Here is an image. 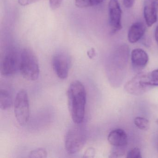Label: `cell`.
I'll return each mask as SVG.
<instances>
[{"label": "cell", "mask_w": 158, "mask_h": 158, "mask_svg": "<svg viewBox=\"0 0 158 158\" xmlns=\"http://www.w3.org/2000/svg\"><path fill=\"white\" fill-rule=\"evenodd\" d=\"M68 108L75 124H81L85 119L86 92L83 84L78 80L70 84L67 90Z\"/></svg>", "instance_id": "cell-1"}, {"label": "cell", "mask_w": 158, "mask_h": 158, "mask_svg": "<svg viewBox=\"0 0 158 158\" xmlns=\"http://www.w3.org/2000/svg\"><path fill=\"white\" fill-rule=\"evenodd\" d=\"M129 54V49L126 45L117 48L112 57L108 71L109 80L114 86L121 85L125 76Z\"/></svg>", "instance_id": "cell-2"}, {"label": "cell", "mask_w": 158, "mask_h": 158, "mask_svg": "<svg viewBox=\"0 0 158 158\" xmlns=\"http://www.w3.org/2000/svg\"><path fill=\"white\" fill-rule=\"evenodd\" d=\"M19 71L25 79L35 81L39 77L40 70L36 56L33 51L28 48L21 50Z\"/></svg>", "instance_id": "cell-3"}, {"label": "cell", "mask_w": 158, "mask_h": 158, "mask_svg": "<svg viewBox=\"0 0 158 158\" xmlns=\"http://www.w3.org/2000/svg\"><path fill=\"white\" fill-rule=\"evenodd\" d=\"M87 132L85 127L81 124H75L66 133L65 137V148L69 154L79 152L85 144Z\"/></svg>", "instance_id": "cell-4"}, {"label": "cell", "mask_w": 158, "mask_h": 158, "mask_svg": "<svg viewBox=\"0 0 158 158\" xmlns=\"http://www.w3.org/2000/svg\"><path fill=\"white\" fill-rule=\"evenodd\" d=\"M21 51L11 48L6 50L2 55L0 61V73L4 77L15 74L20 68Z\"/></svg>", "instance_id": "cell-5"}, {"label": "cell", "mask_w": 158, "mask_h": 158, "mask_svg": "<svg viewBox=\"0 0 158 158\" xmlns=\"http://www.w3.org/2000/svg\"><path fill=\"white\" fill-rule=\"evenodd\" d=\"M14 113L20 125L26 124L29 118V103L28 95L24 89H21L16 95L15 100Z\"/></svg>", "instance_id": "cell-6"}, {"label": "cell", "mask_w": 158, "mask_h": 158, "mask_svg": "<svg viewBox=\"0 0 158 158\" xmlns=\"http://www.w3.org/2000/svg\"><path fill=\"white\" fill-rule=\"evenodd\" d=\"M152 87L149 83L148 73H139L125 85L127 93L135 96L143 95Z\"/></svg>", "instance_id": "cell-7"}, {"label": "cell", "mask_w": 158, "mask_h": 158, "mask_svg": "<svg viewBox=\"0 0 158 158\" xmlns=\"http://www.w3.org/2000/svg\"><path fill=\"white\" fill-rule=\"evenodd\" d=\"M71 60L69 54L64 52H59L52 58L53 70L58 77L61 79L67 78L71 67Z\"/></svg>", "instance_id": "cell-8"}, {"label": "cell", "mask_w": 158, "mask_h": 158, "mask_svg": "<svg viewBox=\"0 0 158 158\" xmlns=\"http://www.w3.org/2000/svg\"><path fill=\"white\" fill-rule=\"evenodd\" d=\"M109 23L111 32L115 33L122 28V10L118 0H110L109 3Z\"/></svg>", "instance_id": "cell-9"}, {"label": "cell", "mask_w": 158, "mask_h": 158, "mask_svg": "<svg viewBox=\"0 0 158 158\" xmlns=\"http://www.w3.org/2000/svg\"><path fill=\"white\" fill-rule=\"evenodd\" d=\"M131 62L135 69L141 70L148 64L149 57L147 52L140 48L135 49L131 52Z\"/></svg>", "instance_id": "cell-10"}, {"label": "cell", "mask_w": 158, "mask_h": 158, "mask_svg": "<svg viewBox=\"0 0 158 158\" xmlns=\"http://www.w3.org/2000/svg\"><path fill=\"white\" fill-rule=\"evenodd\" d=\"M108 140L114 147L123 148L127 145L128 139L126 133L123 129H116L110 132Z\"/></svg>", "instance_id": "cell-11"}, {"label": "cell", "mask_w": 158, "mask_h": 158, "mask_svg": "<svg viewBox=\"0 0 158 158\" xmlns=\"http://www.w3.org/2000/svg\"><path fill=\"white\" fill-rule=\"evenodd\" d=\"M157 10L154 0H147L144 5L143 14L148 26L151 27L157 22Z\"/></svg>", "instance_id": "cell-12"}, {"label": "cell", "mask_w": 158, "mask_h": 158, "mask_svg": "<svg viewBox=\"0 0 158 158\" xmlns=\"http://www.w3.org/2000/svg\"><path fill=\"white\" fill-rule=\"evenodd\" d=\"M13 94L10 86L1 83L0 86V108L2 110L10 109L13 105Z\"/></svg>", "instance_id": "cell-13"}, {"label": "cell", "mask_w": 158, "mask_h": 158, "mask_svg": "<svg viewBox=\"0 0 158 158\" xmlns=\"http://www.w3.org/2000/svg\"><path fill=\"white\" fill-rule=\"evenodd\" d=\"M146 26L141 22L133 24L128 30L127 39L131 43H136L144 35L146 32Z\"/></svg>", "instance_id": "cell-14"}, {"label": "cell", "mask_w": 158, "mask_h": 158, "mask_svg": "<svg viewBox=\"0 0 158 158\" xmlns=\"http://www.w3.org/2000/svg\"><path fill=\"white\" fill-rule=\"evenodd\" d=\"M104 0H75V4L79 8H86L96 6L102 3Z\"/></svg>", "instance_id": "cell-15"}, {"label": "cell", "mask_w": 158, "mask_h": 158, "mask_svg": "<svg viewBox=\"0 0 158 158\" xmlns=\"http://www.w3.org/2000/svg\"><path fill=\"white\" fill-rule=\"evenodd\" d=\"M134 123L136 126L142 130H148L149 128L148 120L144 117H137L134 120Z\"/></svg>", "instance_id": "cell-16"}, {"label": "cell", "mask_w": 158, "mask_h": 158, "mask_svg": "<svg viewBox=\"0 0 158 158\" xmlns=\"http://www.w3.org/2000/svg\"><path fill=\"white\" fill-rule=\"evenodd\" d=\"M48 156L47 151L44 148H38L29 152L28 157L31 158H45Z\"/></svg>", "instance_id": "cell-17"}, {"label": "cell", "mask_w": 158, "mask_h": 158, "mask_svg": "<svg viewBox=\"0 0 158 158\" xmlns=\"http://www.w3.org/2000/svg\"><path fill=\"white\" fill-rule=\"evenodd\" d=\"M148 78L150 84L152 86H158V69L149 73Z\"/></svg>", "instance_id": "cell-18"}, {"label": "cell", "mask_w": 158, "mask_h": 158, "mask_svg": "<svg viewBox=\"0 0 158 158\" xmlns=\"http://www.w3.org/2000/svg\"><path fill=\"white\" fill-rule=\"evenodd\" d=\"M127 157L128 158H141V152L139 148H135L130 150L127 154Z\"/></svg>", "instance_id": "cell-19"}, {"label": "cell", "mask_w": 158, "mask_h": 158, "mask_svg": "<svg viewBox=\"0 0 158 158\" xmlns=\"http://www.w3.org/2000/svg\"><path fill=\"white\" fill-rule=\"evenodd\" d=\"M63 0H49V5L51 9L56 10L60 7Z\"/></svg>", "instance_id": "cell-20"}, {"label": "cell", "mask_w": 158, "mask_h": 158, "mask_svg": "<svg viewBox=\"0 0 158 158\" xmlns=\"http://www.w3.org/2000/svg\"><path fill=\"white\" fill-rule=\"evenodd\" d=\"M40 0H18V3L22 6H27L35 3Z\"/></svg>", "instance_id": "cell-21"}, {"label": "cell", "mask_w": 158, "mask_h": 158, "mask_svg": "<svg viewBox=\"0 0 158 158\" xmlns=\"http://www.w3.org/2000/svg\"><path fill=\"white\" fill-rule=\"evenodd\" d=\"M116 148H118L115 149H114L112 152L111 157H118V156H121V155H123L124 153L123 151H122V149H120L118 148L119 147H116Z\"/></svg>", "instance_id": "cell-22"}, {"label": "cell", "mask_w": 158, "mask_h": 158, "mask_svg": "<svg viewBox=\"0 0 158 158\" xmlns=\"http://www.w3.org/2000/svg\"><path fill=\"white\" fill-rule=\"evenodd\" d=\"M135 0H123V4L126 8H131L133 7V5L135 3Z\"/></svg>", "instance_id": "cell-23"}, {"label": "cell", "mask_w": 158, "mask_h": 158, "mask_svg": "<svg viewBox=\"0 0 158 158\" xmlns=\"http://www.w3.org/2000/svg\"><path fill=\"white\" fill-rule=\"evenodd\" d=\"M95 155V150L92 148H89L85 152L84 157H93Z\"/></svg>", "instance_id": "cell-24"}, {"label": "cell", "mask_w": 158, "mask_h": 158, "mask_svg": "<svg viewBox=\"0 0 158 158\" xmlns=\"http://www.w3.org/2000/svg\"><path fill=\"white\" fill-rule=\"evenodd\" d=\"M87 55L89 58L92 59L95 56V51L94 48H91V49L87 52Z\"/></svg>", "instance_id": "cell-25"}, {"label": "cell", "mask_w": 158, "mask_h": 158, "mask_svg": "<svg viewBox=\"0 0 158 158\" xmlns=\"http://www.w3.org/2000/svg\"><path fill=\"white\" fill-rule=\"evenodd\" d=\"M154 35H155V40L158 45V26L156 27V29H155Z\"/></svg>", "instance_id": "cell-26"}, {"label": "cell", "mask_w": 158, "mask_h": 158, "mask_svg": "<svg viewBox=\"0 0 158 158\" xmlns=\"http://www.w3.org/2000/svg\"><path fill=\"white\" fill-rule=\"evenodd\" d=\"M154 141H155L154 142H155V146H156V148H157V150L158 151V133L156 134Z\"/></svg>", "instance_id": "cell-27"}, {"label": "cell", "mask_w": 158, "mask_h": 158, "mask_svg": "<svg viewBox=\"0 0 158 158\" xmlns=\"http://www.w3.org/2000/svg\"><path fill=\"white\" fill-rule=\"evenodd\" d=\"M154 2H155L156 9H157V10L158 11V0H154Z\"/></svg>", "instance_id": "cell-28"}]
</instances>
